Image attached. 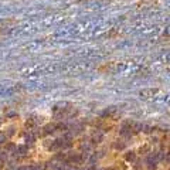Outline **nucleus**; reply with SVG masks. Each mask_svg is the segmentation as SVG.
<instances>
[{
	"label": "nucleus",
	"instance_id": "nucleus-8",
	"mask_svg": "<svg viewBox=\"0 0 170 170\" xmlns=\"http://www.w3.org/2000/svg\"><path fill=\"white\" fill-rule=\"evenodd\" d=\"M24 142H26V145H33L36 142V135L33 132L24 133Z\"/></svg>",
	"mask_w": 170,
	"mask_h": 170
},
{
	"label": "nucleus",
	"instance_id": "nucleus-15",
	"mask_svg": "<svg viewBox=\"0 0 170 170\" xmlns=\"http://www.w3.org/2000/svg\"><path fill=\"white\" fill-rule=\"evenodd\" d=\"M65 157H67V153H57L54 156L55 160H65Z\"/></svg>",
	"mask_w": 170,
	"mask_h": 170
},
{
	"label": "nucleus",
	"instance_id": "nucleus-17",
	"mask_svg": "<svg viewBox=\"0 0 170 170\" xmlns=\"http://www.w3.org/2000/svg\"><path fill=\"white\" fill-rule=\"evenodd\" d=\"M142 130H143L145 133H152L153 132V128L152 126H142Z\"/></svg>",
	"mask_w": 170,
	"mask_h": 170
},
{
	"label": "nucleus",
	"instance_id": "nucleus-5",
	"mask_svg": "<svg viewBox=\"0 0 170 170\" xmlns=\"http://www.w3.org/2000/svg\"><path fill=\"white\" fill-rule=\"evenodd\" d=\"M116 106H109V108H106L105 111L102 112L101 113V116L102 118H112L113 116V115H115V113H116Z\"/></svg>",
	"mask_w": 170,
	"mask_h": 170
},
{
	"label": "nucleus",
	"instance_id": "nucleus-13",
	"mask_svg": "<svg viewBox=\"0 0 170 170\" xmlns=\"http://www.w3.org/2000/svg\"><path fill=\"white\" fill-rule=\"evenodd\" d=\"M55 130H61V132H67V130H68V126H67L65 123H63V122H58V123H55Z\"/></svg>",
	"mask_w": 170,
	"mask_h": 170
},
{
	"label": "nucleus",
	"instance_id": "nucleus-19",
	"mask_svg": "<svg viewBox=\"0 0 170 170\" xmlns=\"http://www.w3.org/2000/svg\"><path fill=\"white\" fill-rule=\"evenodd\" d=\"M17 170H31V167H30V166H21V167H19Z\"/></svg>",
	"mask_w": 170,
	"mask_h": 170
},
{
	"label": "nucleus",
	"instance_id": "nucleus-4",
	"mask_svg": "<svg viewBox=\"0 0 170 170\" xmlns=\"http://www.w3.org/2000/svg\"><path fill=\"white\" fill-rule=\"evenodd\" d=\"M82 130H84V125H82V123H75V125H72V126L69 128V133H71L72 136L80 135Z\"/></svg>",
	"mask_w": 170,
	"mask_h": 170
},
{
	"label": "nucleus",
	"instance_id": "nucleus-3",
	"mask_svg": "<svg viewBox=\"0 0 170 170\" xmlns=\"http://www.w3.org/2000/svg\"><path fill=\"white\" fill-rule=\"evenodd\" d=\"M13 153L16 156H24V154H27L28 153V145H19V146H16Z\"/></svg>",
	"mask_w": 170,
	"mask_h": 170
},
{
	"label": "nucleus",
	"instance_id": "nucleus-11",
	"mask_svg": "<svg viewBox=\"0 0 170 170\" xmlns=\"http://www.w3.org/2000/svg\"><path fill=\"white\" fill-rule=\"evenodd\" d=\"M156 92H157V89H145V91H140V96L150 98V96H153Z\"/></svg>",
	"mask_w": 170,
	"mask_h": 170
},
{
	"label": "nucleus",
	"instance_id": "nucleus-9",
	"mask_svg": "<svg viewBox=\"0 0 170 170\" xmlns=\"http://www.w3.org/2000/svg\"><path fill=\"white\" fill-rule=\"evenodd\" d=\"M125 160H126V162H130V163L136 162V152H133V150L126 152V153H125Z\"/></svg>",
	"mask_w": 170,
	"mask_h": 170
},
{
	"label": "nucleus",
	"instance_id": "nucleus-14",
	"mask_svg": "<svg viewBox=\"0 0 170 170\" xmlns=\"http://www.w3.org/2000/svg\"><path fill=\"white\" fill-rule=\"evenodd\" d=\"M24 125H26V128L31 129V128H34L36 125H37V121H36L34 118H30V119H27V121H26V123H24Z\"/></svg>",
	"mask_w": 170,
	"mask_h": 170
},
{
	"label": "nucleus",
	"instance_id": "nucleus-7",
	"mask_svg": "<svg viewBox=\"0 0 170 170\" xmlns=\"http://www.w3.org/2000/svg\"><path fill=\"white\" fill-rule=\"evenodd\" d=\"M128 123H129V126H130V129H132L133 135L142 132V126H143L142 123H139V122H128Z\"/></svg>",
	"mask_w": 170,
	"mask_h": 170
},
{
	"label": "nucleus",
	"instance_id": "nucleus-1",
	"mask_svg": "<svg viewBox=\"0 0 170 170\" xmlns=\"http://www.w3.org/2000/svg\"><path fill=\"white\" fill-rule=\"evenodd\" d=\"M65 162L69 163V165H80L82 162V154L81 153H71V154H67L65 157Z\"/></svg>",
	"mask_w": 170,
	"mask_h": 170
},
{
	"label": "nucleus",
	"instance_id": "nucleus-6",
	"mask_svg": "<svg viewBox=\"0 0 170 170\" xmlns=\"http://www.w3.org/2000/svg\"><path fill=\"white\" fill-rule=\"evenodd\" d=\"M42 135H51L55 132V123H47L45 126H42Z\"/></svg>",
	"mask_w": 170,
	"mask_h": 170
},
{
	"label": "nucleus",
	"instance_id": "nucleus-16",
	"mask_svg": "<svg viewBox=\"0 0 170 170\" xmlns=\"http://www.w3.org/2000/svg\"><path fill=\"white\" fill-rule=\"evenodd\" d=\"M7 138H9V136H7L6 133H1V132H0V145L6 143V142H7Z\"/></svg>",
	"mask_w": 170,
	"mask_h": 170
},
{
	"label": "nucleus",
	"instance_id": "nucleus-20",
	"mask_svg": "<svg viewBox=\"0 0 170 170\" xmlns=\"http://www.w3.org/2000/svg\"><path fill=\"white\" fill-rule=\"evenodd\" d=\"M149 150V146H143V148H140V152H148Z\"/></svg>",
	"mask_w": 170,
	"mask_h": 170
},
{
	"label": "nucleus",
	"instance_id": "nucleus-18",
	"mask_svg": "<svg viewBox=\"0 0 170 170\" xmlns=\"http://www.w3.org/2000/svg\"><path fill=\"white\" fill-rule=\"evenodd\" d=\"M4 133L7 135V136H11V135H14V128L10 126V128H9V132H4Z\"/></svg>",
	"mask_w": 170,
	"mask_h": 170
},
{
	"label": "nucleus",
	"instance_id": "nucleus-21",
	"mask_svg": "<svg viewBox=\"0 0 170 170\" xmlns=\"http://www.w3.org/2000/svg\"><path fill=\"white\" fill-rule=\"evenodd\" d=\"M3 122H4V121H3V118H0V126L3 125Z\"/></svg>",
	"mask_w": 170,
	"mask_h": 170
},
{
	"label": "nucleus",
	"instance_id": "nucleus-10",
	"mask_svg": "<svg viewBox=\"0 0 170 170\" xmlns=\"http://www.w3.org/2000/svg\"><path fill=\"white\" fill-rule=\"evenodd\" d=\"M113 148L116 149V150H125V149H126V142L122 140V139H121V140H116V142L113 143Z\"/></svg>",
	"mask_w": 170,
	"mask_h": 170
},
{
	"label": "nucleus",
	"instance_id": "nucleus-12",
	"mask_svg": "<svg viewBox=\"0 0 170 170\" xmlns=\"http://www.w3.org/2000/svg\"><path fill=\"white\" fill-rule=\"evenodd\" d=\"M4 149L6 152H14V149H16V143H13V142H6L4 143Z\"/></svg>",
	"mask_w": 170,
	"mask_h": 170
},
{
	"label": "nucleus",
	"instance_id": "nucleus-2",
	"mask_svg": "<svg viewBox=\"0 0 170 170\" xmlns=\"http://www.w3.org/2000/svg\"><path fill=\"white\" fill-rule=\"evenodd\" d=\"M102 140H104V133H102L101 130H95V132L91 135V143L92 145L101 143Z\"/></svg>",
	"mask_w": 170,
	"mask_h": 170
}]
</instances>
